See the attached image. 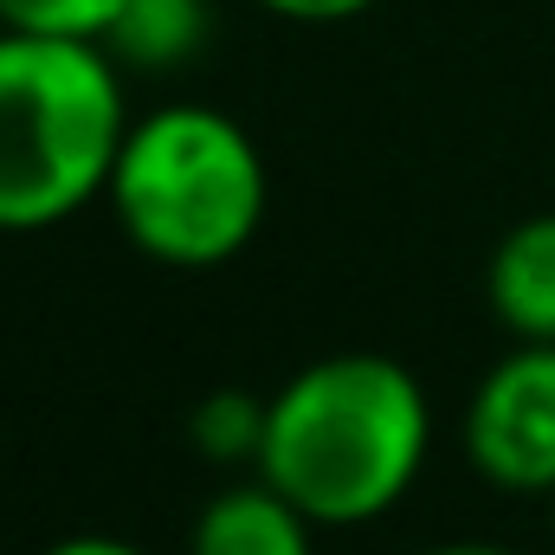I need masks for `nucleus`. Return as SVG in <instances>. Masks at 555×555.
Returning <instances> with one entry per match:
<instances>
[{
	"instance_id": "nucleus-9",
	"label": "nucleus",
	"mask_w": 555,
	"mask_h": 555,
	"mask_svg": "<svg viewBox=\"0 0 555 555\" xmlns=\"http://www.w3.org/2000/svg\"><path fill=\"white\" fill-rule=\"evenodd\" d=\"M124 0H0V26L13 33H59V39H104Z\"/></svg>"
},
{
	"instance_id": "nucleus-6",
	"label": "nucleus",
	"mask_w": 555,
	"mask_h": 555,
	"mask_svg": "<svg viewBox=\"0 0 555 555\" xmlns=\"http://www.w3.org/2000/svg\"><path fill=\"white\" fill-rule=\"evenodd\" d=\"M485 297L517 343H555V214H530L498 240Z\"/></svg>"
},
{
	"instance_id": "nucleus-12",
	"label": "nucleus",
	"mask_w": 555,
	"mask_h": 555,
	"mask_svg": "<svg viewBox=\"0 0 555 555\" xmlns=\"http://www.w3.org/2000/svg\"><path fill=\"white\" fill-rule=\"evenodd\" d=\"M420 555H511V550H498V543H433Z\"/></svg>"
},
{
	"instance_id": "nucleus-11",
	"label": "nucleus",
	"mask_w": 555,
	"mask_h": 555,
	"mask_svg": "<svg viewBox=\"0 0 555 555\" xmlns=\"http://www.w3.org/2000/svg\"><path fill=\"white\" fill-rule=\"evenodd\" d=\"M39 555H142L137 543H124V537H98V530H85V537H59L52 550Z\"/></svg>"
},
{
	"instance_id": "nucleus-1",
	"label": "nucleus",
	"mask_w": 555,
	"mask_h": 555,
	"mask_svg": "<svg viewBox=\"0 0 555 555\" xmlns=\"http://www.w3.org/2000/svg\"><path fill=\"white\" fill-rule=\"evenodd\" d=\"M433 452V408L414 369L375 349L304 362L266 401L259 478L278 485L317 530L388 517L420 485Z\"/></svg>"
},
{
	"instance_id": "nucleus-2",
	"label": "nucleus",
	"mask_w": 555,
	"mask_h": 555,
	"mask_svg": "<svg viewBox=\"0 0 555 555\" xmlns=\"http://www.w3.org/2000/svg\"><path fill=\"white\" fill-rule=\"evenodd\" d=\"M130 124L104 39L0 26V233H46L104 201Z\"/></svg>"
},
{
	"instance_id": "nucleus-3",
	"label": "nucleus",
	"mask_w": 555,
	"mask_h": 555,
	"mask_svg": "<svg viewBox=\"0 0 555 555\" xmlns=\"http://www.w3.org/2000/svg\"><path fill=\"white\" fill-rule=\"evenodd\" d=\"M104 201L142 259L207 272L253 246L272 175L240 117L214 104H162L130 124Z\"/></svg>"
},
{
	"instance_id": "nucleus-7",
	"label": "nucleus",
	"mask_w": 555,
	"mask_h": 555,
	"mask_svg": "<svg viewBox=\"0 0 555 555\" xmlns=\"http://www.w3.org/2000/svg\"><path fill=\"white\" fill-rule=\"evenodd\" d=\"M207 33H214L207 0H124L104 33V52L124 72H175L207 46Z\"/></svg>"
},
{
	"instance_id": "nucleus-10",
	"label": "nucleus",
	"mask_w": 555,
	"mask_h": 555,
	"mask_svg": "<svg viewBox=\"0 0 555 555\" xmlns=\"http://www.w3.org/2000/svg\"><path fill=\"white\" fill-rule=\"evenodd\" d=\"M259 7L278 13V20H297V26H336V20L369 13L375 0H259Z\"/></svg>"
},
{
	"instance_id": "nucleus-5",
	"label": "nucleus",
	"mask_w": 555,
	"mask_h": 555,
	"mask_svg": "<svg viewBox=\"0 0 555 555\" xmlns=\"http://www.w3.org/2000/svg\"><path fill=\"white\" fill-rule=\"evenodd\" d=\"M317 524L253 472V485H227L201 504L188 555H317Z\"/></svg>"
},
{
	"instance_id": "nucleus-8",
	"label": "nucleus",
	"mask_w": 555,
	"mask_h": 555,
	"mask_svg": "<svg viewBox=\"0 0 555 555\" xmlns=\"http://www.w3.org/2000/svg\"><path fill=\"white\" fill-rule=\"evenodd\" d=\"M188 433H194V452H201L207 465H259V446H266V401L246 395V388H220V395H207V401L194 408Z\"/></svg>"
},
{
	"instance_id": "nucleus-4",
	"label": "nucleus",
	"mask_w": 555,
	"mask_h": 555,
	"mask_svg": "<svg viewBox=\"0 0 555 555\" xmlns=\"http://www.w3.org/2000/svg\"><path fill=\"white\" fill-rule=\"evenodd\" d=\"M465 465L504 498H555V343H517L459 420Z\"/></svg>"
},
{
	"instance_id": "nucleus-13",
	"label": "nucleus",
	"mask_w": 555,
	"mask_h": 555,
	"mask_svg": "<svg viewBox=\"0 0 555 555\" xmlns=\"http://www.w3.org/2000/svg\"><path fill=\"white\" fill-rule=\"evenodd\" d=\"M550 524H555V498H550Z\"/></svg>"
}]
</instances>
